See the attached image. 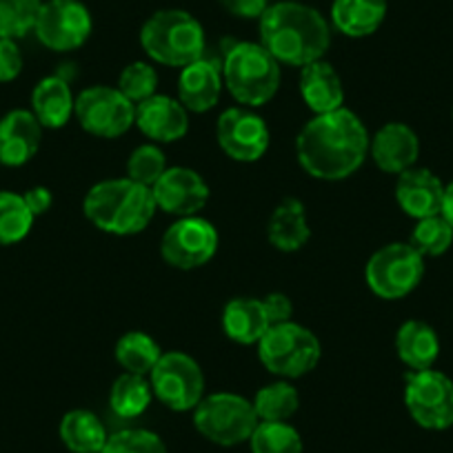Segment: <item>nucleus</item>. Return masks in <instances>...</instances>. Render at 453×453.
Segmentation results:
<instances>
[{
	"label": "nucleus",
	"mask_w": 453,
	"mask_h": 453,
	"mask_svg": "<svg viewBox=\"0 0 453 453\" xmlns=\"http://www.w3.org/2000/svg\"><path fill=\"white\" fill-rule=\"evenodd\" d=\"M116 363L125 369V373H136V376H150L151 369L163 356L160 345L145 331H127L120 335L116 342Z\"/></svg>",
	"instance_id": "obj_29"
},
{
	"label": "nucleus",
	"mask_w": 453,
	"mask_h": 453,
	"mask_svg": "<svg viewBox=\"0 0 453 453\" xmlns=\"http://www.w3.org/2000/svg\"><path fill=\"white\" fill-rule=\"evenodd\" d=\"M136 125L151 142H176L189 132V111L178 98L154 94L136 104Z\"/></svg>",
	"instance_id": "obj_16"
},
{
	"label": "nucleus",
	"mask_w": 453,
	"mask_h": 453,
	"mask_svg": "<svg viewBox=\"0 0 453 453\" xmlns=\"http://www.w3.org/2000/svg\"><path fill=\"white\" fill-rule=\"evenodd\" d=\"M251 403L260 422H289L300 409V394L289 380H278L256 391Z\"/></svg>",
	"instance_id": "obj_30"
},
{
	"label": "nucleus",
	"mask_w": 453,
	"mask_h": 453,
	"mask_svg": "<svg viewBox=\"0 0 453 453\" xmlns=\"http://www.w3.org/2000/svg\"><path fill=\"white\" fill-rule=\"evenodd\" d=\"M222 81L242 107H263L280 89V63L260 42H236L222 60Z\"/></svg>",
	"instance_id": "obj_4"
},
{
	"label": "nucleus",
	"mask_w": 453,
	"mask_h": 453,
	"mask_svg": "<svg viewBox=\"0 0 453 453\" xmlns=\"http://www.w3.org/2000/svg\"><path fill=\"white\" fill-rule=\"evenodd\" d=\"M267 238L273 250L282 254H294L307 245L311 229H309L307 209L303 200L285 198L278 203L267 222Z\"/></svg>",
	"instance_id": "obj_23"
},
{
	"label": "nucleus",
	"mask_w": 453,
	"mask_h": 453,
	"mask_svg": "<svg viewBox=\"0 0 453 453\" xmlns=\"http://www.w3.org/2000/svg\"><path fill=\"white\" fill-rule=\"evenodd\" d=\"M369 154L385 173H403L416 167L420 156L418 134L404 123H387L369 141Z\"/></svg>",
	"instance_id": "obj_18"
},
{
	"label": "nucleus",
	"mask_w": 453,
	"mask_h": 453,
	"mask_svg": "<svg viewBox=\"0 0 453 453\" xmlns=\"http://www.w3.org/2000/svg\"><path fill=\"white\" fill-rule=\"evenodd\" d=\"M91 14L81 0H42L34 34L51 51H73L91 36Z\"/></svg>",
	"instance_id": "obj_13"
},
{
	"label": "nucleus",
	"mask_w": 453,
	"mask_h": 453,
	"mask_svg": "<svg viewBox=\"0 0 453 453\" xmlns=\"http://www.w3.org/2000/svg\"><path fill=\"white\" fill-rule=\"evenodd\" d=\"M260 45L280 65L307 67L325 58L331 45L329 23L313 7L282 0L260 16Z\"/></svg>",
	"instance_id": "obj_2"
},
{
	"label": "nucleus",
	"mask_w": 453,
	"mask_h": 453,
	"mask_svg": "<svg viewBox=\"0 0 453 453\" xmlns=\"http://www.w3.org/2000/svg\"><path fill=\"white\" fill-rule=\"evenodd\" d=\"M387 19V0H334L331 23L349 38L372 36Z\"/></svg>",
	"instance_id": "obj_26"
},
{
	"label": "nucleus",
	"mask_w": 453,
	"mask_h": 453,
	"mask_svg": "<svg viewBox=\"0 0 453 453\" xmlns=\"http://www.w3.org/2000/svg\"><path fill=\"white\" fill-rule=\"evenodd\" d=\"M220 5L238 19H260L267 12L269 0H220Z\"/></svg>",
	"instance_id": "obj_40"
},
{
	"label": "nucleus",
	"mask_w": 453,
	"mask_h": 453,
	"mask_svg": "<svg viewBox=\"0 0 453 453\" xmlns=\"http://www.w3.org/2000/svg\"><path fill=\"white\" fill-rule=\"evenodd\" d=\"M116 87H119L125 98L132 100L134 104H141L142 100L158 94V72L154 69V65L136 60V63H129L120 72Z\"/></svg>",
	"instance_id": "obj_35"
},
{
	"label": "nucleus",
	"mask_w": 453,
	"mask_h": 453,
	"mask_svg": "<svg viewBox=\"0 0 453 453\" xmlns=\"http://www.w3.org/2000/svg\"><path fill=\"white\" fill-rule=\"evenodd\" d=\"M272 322L260 298H234L222 309V331L238 345H258Z\"/></svg>",
	"instance_id": "obj_24"
},
{
	"label": "nucleus",
	"mask_w": 453,
	"mask_h": 453,
	"mask_svg": "<svg viewBox=\"0 0 453 453\" xmlns=\"http://www.w3.org/2000/svg\"><path fill=\"white\" fill-rule=\"evenodd\" d=\"M425 276V258L409 242L380 247L365 267L367 287L382 300H400L411 294Z\"/></svg>",
	"instance_id": "obj_8"
},
{
	"label": "nucleus",
	"mask_w": 453,
	"mask_h": 453,
	"mask_svg": "<svg viewBox=\"0 0 453 453\" xmlns=\"http://www.w3.org/2000/svg\"><path fill=\"white\" fill-rule=\"evenodd\" d=\"M256 347H258V358L263 367L280 380L307 376L318 367L322 356L318 335L294 320L269 326Z\"/></svg>",
	"instance_id": "obj_6"
},
{
	"label": "nucleus",
	"mask_w": 453,
	"mask_h": 453,
	"mask_svg": "<svg viewBox=\"0 0 453 453\" xmlns=\"http://www.w3.org/2000/svg\"><path fill=\"white\" fill-rule=\"evenodd\" d=\"M23 198H25V203H27L29 211H32L36 218L50 211L51 204H54V196H51V191L42 185L32 187V189L25 191Z\"/></svg>",
	"instance_id": "obj_41"
},
{
	"label": "nucleus",
	"mask_w": 453,
	"mask_h": 453,
	"mask_svg": "<svg viewBox=\"0 0 453 453\" xmlns=\"http://www.w3.org/2000/svg\"><path fill=\"white\" fill-rule=\"evenodd\" d=\"M404 407L422 429H449L453 426V380L435 369L409 372L404 380Z\"/></svg>",
	"instance_id": "obj_11"
},
{
	"label": "nucleus",
	"mask_w": 453,
	"mask_h": 453,
	"mask_svg": "<svg viewBox=\"0 0 453 453\" xmlns=\"http://www.w3.org/2000/svg\"><path fill=\"white\" fill-rule=\"evenodd\" d=\"M0 167H3V165H0Z\"/></svg>",
	"instance_id": "obj_43"
},
{
	"label": "nucleus",
	"mask_w": 453,
	"mask_h": 453,
	"mask_svg": "<svg viewBox=\"0 0 453 453\" xmlns=\"http://www.w3.org/2000/svg\"><path fill=\"white\" fill-rule=\"evenodd\" d=\"M440 216L453 226V180L449 185H444V198H442V209H440Z\"/></svg>",
	"instance_id": "obj_42"
},
{
	"label": "nucleus",
	"mask_w": 453,
	"mask_h": 453,
	"mask_svg": "<svg viewBox=\"0 0 453 453\" xmlns=\"http://www.w3.org/2000/svg\"><path fill=\"white\" fill-rule=\"evenodd\" d=\"M218 242L220 236L213 222L200 216H185L167 226L160 238V254L169 267L191 272L204 267L216 256Z\"/></svg>",
	"instance_id": "obj_12"
},
{
	"label": "nucleus",
	"mask_w": 453,
	"mask_h": 453,
	"mask_svg": "<svg viewBox=\"0 0 453 453\" xmlns=\"http://www.w3.org/2000/svg\"><path fill=\"white\" fill-rule=\"evenodd\" d=\"M34 216L25 203L23 194L0 191V247L19 245L32 232Z\"/></svg>",
	"instance_id": "obj_31"
},
{
	"label": "nucleus",
	"mask_w": 453,
	"mask_h": 453,
	"mask_svg": "<svg viewBox=\"0 0 453 453\" xmlns=\"http://www.w3.org/2000/svg\"><path fill=\"white\" fill-rule=\"evenodd\" d=\"M369 132L358 113L340 107L318 113L300 129L296 154L304 172L318 180L335 182L354 176L369 156Z\"/></svg>",
	"instance_id": "obj_1"
},
{
	"label": "nucleus",
	"mask_w": 453,
	"mask_h": 453,
	"mask_svg": "<svg viewBox=\"0 0 453 453\" xmlns=\"http://www.w3.org/2000/svg\"><path fill=\"white\" fill-rule=\"evenodd\" d=\"M156 200L151 187L132 178H107L87 191L82 211L87 220L111 236H134L145 232L156 216Z\"/></svg>",
	"instance_id": "obj_3"
},
{
	"label": "nucleus",
	"mask_w": 453,
	"mask_h": 453,
	"mask_svg": "<svg viewBox=\"0 0 453 453\" xmlns=\"http://www.w3.org/2000/svg\"><path fill=\"white\" fill-rule=\"evenodd\" d=\"M73 116L87 134L96 138H119L136 123V104L119 87L94 85L76 96Z\"/></svg>",
	"instance_id": "obj_10"
},
{
	"label": "nucleus",
	"mask_w": 453,
	"mask_h": 453,
	"mask_svg": "<svg viewBox=\"0 0 453 453\" xmlns=\"http://www.w3.org/2000/svg\"><path fill=\"white\" fill-rule=\"evenodd\" d=\"M100 453H167V447L154 431L123 429L109 435Z\"/></svg>",
	"instance_id": "obj_37"
},
{
	"label": "nucleus",
	"mask_w": 453,
	"mask_h": 453,
	"mask_svg": "<svg viewBox=\"0 0 453 453\" xmlns=\"http://www.w3.org/2000/svg\"><path fill=\"white\" fill-rule=\"evenodd\" d=\"M222 87V65L216 60L198 58L180 69L178 76V100L189 113H204L213 109L220 100Z\"/></svg>",
	"instance_id": "obj_20"
},
{
	"label": "nucleus",
	"mask_w": 453,
	"mask_h": 453,
	"mask_svg": "<svg viewBox=\"0 0 453 453\" xmlns=\"http://www.w3.org/2000/svg\"><path fill=\"white\" fill-rule=\"evenodd\" d=\"M409 245L426 258H435V256H442L447 254L449 247L453 245V226L444 220L442 216H429V218H422V220L416 222L413 226L411 238H409Z\"/></svg>",
	"instance_id": "obj_33"
},
{
	"label": "nucleus",
	"mask_w": 453,
	"mask_h": 453,
	"mask_svg": "<svg viewBox=\"0 0 453 453\" xmlns=\"http://www.w3.org/2000/svg\"><path fill=\"white\" fill-rule=\"evenodd\" d=\"M42 125L32 109H12L0 119V165L23 167L38 154Z\"/></svg>",
	"instance_id": "obj_17"
},
{
	"label": "nucleus",
	"mask_w": 453,
	"mask_h": 453,
	"mask_svg": "<svg viewBox=\"0 0 453 453\" xmlns=\"http://www.w3.org/2000/svg\"><path fill=\"white\" fill-rule=\"evenodd\" d=\"M58 435L72 453H100L109 440L103 420L89 409H72L65 413Z\"/></svg>",
	"instance_id": "obj_27"
},
{
	"label": "nucleus",
	"mask_w": 453,
	"mask_h": 453,
	"mask_svg": "<svg viewBox=\"0 0 453 453\" xmlns=\"http://www.w3.org/2000/svg\"><path fill=\"white\" fill-rule=\"evenodd\" d=\"M263 304L272 326L294 320V304H291V300L287 298L285 294H280V291H273V294L265 296Z\"/></svg>",
	"instance_id": "obj_39"
},
{
	"label": "nucleus",
	"mask_w": 453,
	"mask_h": 453,
	"mask_svg": "<svg viewBox=\"0 0 453 453\" xmlns=\"http://www.w3.org/2000/svg\"><path fill=\"white\" fill-rule=\"evenodd\" d=\"M151 194L160 211L185 218L198 216L207 207L211 191L196 169L167 167V172L151 187Z\"/></svg>",
	"instance_id": "obj_15"
},
{
	"label": "nucleus",
	"mask_w": 453,
	"mask_h": 453,
	"mask_svg": "<svg viewBox=\"0 0 453 453\" xmlns=\"http://www.w3.org/2000/svg\"><path fill=\"white\" fill-rule=\"evenodd\" d=\"M23 72V54L19 42L12 38H0V82H12Z\"/></svg>",
	"instance_id": "obj_38"
},
{
	"label": "nucleus",
	"mask_w": 453,
	"mask_h": 453,
	"mask_svg": "<svg viewBox=\"0 0 453 453\" xmlns=\"http://www.w3.org/2000/svg\"><path fill=\"white\" fill-rule=\"evenodd\" d=\"M258 422L254 403L232 391L204 395L194 409V426L198 434L218 447L250 442Z\"/></svg>",
	"instance_id": "obj_7"
},
{
	"label": "nucleus",
	"mask_w": 453,
	"mask_h": 453,
	"mask_svg": "<svg viewBox=\"0 0 453 453\" xmlns=\"http://www.w3.org/2000/svg\"><path fill=\"white\" fill-rule=\"evenodd\" d=\"M444 182L426 167H411L398 173L395 182V203L407 216L422 218L438 216L442 209Z\"/></svg>",
	"instance_id": "obj_19"
},
{
	"label": "nucleus",
	"mask_w": 453,
	"mask_h": 453,
	"mask_svg": "<svg viewBox=\"0 0 453 453\" xmlns=\"http://www.w3.org/2000/svg\"><path fill=\"white\" fill-rule=\"evenodd\" d=\"M154 400L150 378L136 376V373H123L113 380L109 389V407L123 420H134L141 418L150 409Z\"/></svg>",
	"instance_id": "obj_28"
},
{
	"label": "nucleus",
	"mask_w": 453,
	"mask_h": 453,
	"mask_svg": "<svg viewBox=\"0 0 453 453\" xmlns=\"http://www.w3.org/2000/svg\"><path fill=\"white\" fill-rule=\"evenodd\" d=\"M251 453H303V435L289 422H258L250 438Z\"/></svg>",
	"instance_id": "obj_32"
},
{
	"label": "nucleus",
	"mask_w": 453,
	"mask_h": 453,
	"mask_svg": "<svg viewBox=\"0 0 453 453\" xmlns=\"http://www.w3.org/2000/svg\"><path fill=\"white\" fill-rule=\"evenodd\" d=\"M216 138L220 150L236 163H256L269 150L267 123L250 107H229L216 123Z\"/></svg>",
	"instance_id": "obj_14"
},
{
	"label": "nucleus",
	"mask_w": 453,
	"mask_h": 453,
	"mask_svg": "<svg viewBox=\"0 0 453 453\" xmlns=\"http://www.w3.org/2000/svg\"><path fill=\"white\" fill-rule=\"evenodd\" d=\"M395 354L400 363L407 365L411 372L434 369L440 356L438 334L434 326L422 320L403 322L395 334Z\"/></svg>",
	"instance_id": "obj_25"
},
{
	"label": "nucleus",
	"mask_w": 453,
	"mask_h": 453,
	"mask_svg": "<svg viewBox=\"0 0 453 453\" xmlns=\"http://www.w3.org/2000/svg\"><path fill=\"white\" fill-rule=\"evenodd\" d=\"M165 172H167V158L156 142L136 147L127 160V178L145 187H154Z\"/></svg>",
	"instance_id": "obj_36"
},
{
	"label": "nucleus",
	"mask_w": 453,
	"mask_h": 453,
	"mask_svg": "<svg viewBox=\"0 0 453 453\" xmlns=\"http://www.w3.org/2000/svg\"><path fill=\"white\" fill-rule=\"evenodd\" d=\"M147 378H150L154 398L172 411H194L204 398L203 369L185 351H163Z\"/></svg>",
	"instance_id": "obj_9"
},
{
	"label": "nucleus",
	"mask_w": 453,
	"mask_h": 453,
	"mask_svg": "<svg viewBox=\"0 0 453 453\" xmlns=\"http://www.w3.org/2000/svg\"><path fill=\"white\" fill-rule=\"evenodd\" d=\"M76 98L72 94L67 78L45 76L32 91V113L42 129H60L72 120Z\"/></svg>",
	"instance_id": "obj_22"
},
{
	"label": "nucleus",
	"mask_w": 453,
	"mask_h": 453,
	"mask_svg": "<svg viewBox=\"0 0 453 453\" xmlns=\"http://www.w3.org/2000/svg\"><path fill=\"white\" fill-rule=\"evenodd\" d=\"M141 45L154 63L187 67L204 56V29L185 10H160L145 20Z\"/></svg>",
	"instance_id": "obj_5"
},
{
	"label": "nucleus",
	"mask_w": 453,
	"mask_h": 453,
	"mask_svg": "<svg viewBox=\"0 0 453 453\" xmlns=\"http://www.w3.org/2000/svg\"><path fill=\"white\" fill-rule=\"evenodd\" d=\"M42 0H0V38H19L34 32Z\"/></svg>",
	"instance_id": "obj_34"
},
{
	"label": "nucleus",
	"mask_w": 453,
	"mask_h": 453,
	"mask_svg": "<svg viewBox=\"0 0 453 453\" xmlns=\"http://www.w3.org/2000/svg\"><path fill=\"white\" fill-rule=\"evenodd\" d=\"M300 96L304 104L318 113H329L345 107V87L340 81V73L326 60H316L300 72Z\"/></svg>",
	"instance_id": "obj_21"
}]
</instances>
